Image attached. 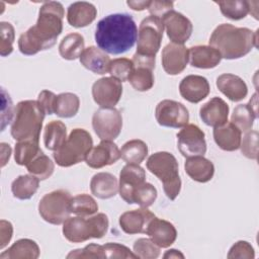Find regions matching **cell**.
<instances>
[{"label": "cell", "mask_w": 259, "mask_h": 259, "mask_svg": "<svg viewBox=\"0 0 259 259\" xmlns=\"http://www.w3.org/2000/svg\"><path fill=\"white\" fill-rule=\"evenodd\" d=\"M65 15L62 3L45 2L39 8L35 25L21 33L18 38V49L25 56H33L40 51L51 49L63 30Z\"/></svg>", "instance_id": "6da1fadb"}, {"label": "cell", "mask_w": 259, "mask_h": 259, "mask_svg": "<svg viewBox=\"0 0 259 259\" xmlns=\"http://www.w3.org/2000/svg\"><path fill=\"white\" fill-rule=\"evenodd\" d=\"M94 38L101 51L112 55L124 54L137 41V24L127 13L109 14L97 22Z\"/></svg>", "instance_id": "7a4b0ae2"}, {"label": "cell", "mask_w": 259, "mask_h": 259, "mask_svg": "<svg viewBox=\"0 0 259 259\" xmlns=\"http://www.w3.org/2000/svg\"><path fill=\"white\" fill-rule=\"evenodd\" d=\"M257 32L247 27H237L229 23L220 24L214 28L209 46L215 49L227 60L240 59L257 47Z\"/></svg>", "instance_id": "3957f363"}, {"label": "cell", "mask_w": 259, "mask_h": 259, "mask_svg": "<svg viewBox=\"0 0 259 259\" xmlns=\"http://www.w3.org/2000/svg\"><path fill=\"white\" fill-rule=\"evenodd\" d=\"M45 110L35 100H23L17 103L11 124V136L19 142L39 139L45 119Z\"/></svg>", "instance_id": "277c9868"}, {"label": "cell", "mask_w": 259, "mask_h": 259, "mask_svg": "<svg viewBox=\"0 0 259 259\" xmlns=\"http://www.w3.org/2000/svg\"><path fill=\"white\" fill-rule=\"evenodd\" d=\"M146 166L162 182L166 196L170 200H174L181 190V179L176 158L169 152H156L148 158Z\"/></svg>", "instance_id": "5b68a950"}, {"label": "cell", "mask_w": 259, "mask_h": 259, "mask_svg": "<svg viewBox=\"0 0 259 259\" xmlns=\"http://www.w3.org/2000/svg\"><path fill=\"white\" fill-rule=\"evenodd\" d=\"M109 222L105 213L99 212L88 219L85 217L68 218L63 223V235L72 243H82L89 239H100L108 230Z\"/></svg>", "instance_id": "8992f818"}, {"label": "cell", "mask_w": 259, "mask_h": 259, "mask_svg": "<svg viewBox=\"0 0 259 259\" xmlns=\"http://www.w3.org/2000/svg\"><path fill=\"white\" fill-rule=\"evenodd\" d=\"M91 135L84 128H74L63 146L54 152L53 157L57 165L71 167L84 161L93 148Z\"/></svg>", "instance_id": "52a82bcc"}, {"label": "cell", "mask_w": 259, "mask_h": 259, "mask_svg": "<svg viewBox=\"0 0 259 259\" xmlns=\"http://www.w3.org/2000/svg\"><path fill=\"white\" fill-rule=\"evenodd\" d=\"M71 201L72 196L67 190H54L39 200L38 213L47 223L61 225L70 217Z\"/></svg>", "instance_id": "ba28073f"}, {"label": "cell", "mask_w": 259, "mask_h": 259, "mask_svg": "<svg viewBox=\"0 0 259 259\" xmlns=\"http://www.w3.org/2000/svg\"><path fill=\"white\" fill-rule=\"evenodd\" d=\"M164 24L161 18L148 16L144 18L138 30L137 54L156 57L163 38Z\"/></svg>", "instance_id": "9c48e42d"}, {"label": "cell", "mask_w": 259, "mask_h": 259, "mask_svg": "<svg viewBox=\"0 0 259 259\" xmlns=\"http://www.w3.org/2000/svg\"><path fill=\"white\" fill-rule=\"evenodd\" d=\"M92 126L101 141L115 140L122 128L121 113L114 107H101L93 113Z\"/></svg>", "instance_id": "30bf717a"}, {"label": "cell", "mask_w": 259, "mask_h": 259, "mask_svg": "<svg viewBox=\"0 0 259 259\" xmlns=\"http://www.w3.org/2000/svg\"><path fill=\"white\" fill-rule=\"evenodd\" d=\"M177 148L182 156L189 158L203 156L206 153V142L203 131L193 123H187L177 133Z\"/></svg>", "instance_id": "8fae6325"}, {"label": "cell", "mask_w": 259, "mask_h": 259, "mask_svg": "<svg viewBox=\"0 0 259 259\" xmlns=\"http://www.w3.org/2000/svg\"><path fill=\"white\" fill-rule=\"evenodd\" d=\"M155 117L162 126L179 128L188 123L189 112L181 102L165 99L157 104Z\"/></svg>", "instance_id": "7c38bea8"}, {"label": "cell", "mask_w": 259, "mask_h": 259, "mask_svg": "<svg viewBox=\"0 0 259 259\" xmlns=\"http://www.w3.org/2000/svg\"><path fill=\"white\" fill-rule=\"evenodd\" d=\"M122 94L121 82L113 77H103L92 85V97L100 107H114Z\"/></svg>", "instance_id": "4fadbf2b"}, {"label": "cell", "mask_w": 259, "mask_h": 259, "mask_svg": "<svg viewBox=\"0 0 259 259\" xmlns=\"http://www.w3.org/2000/svg\"><path fill=\"white\" fill-rule=\"evenodd\" d=\"M162 21L172 42L183 45L189 39L193 26L191 21L182 13L173 9L162 17Z\"/></svg>", "instance_id": "5bb4252c"}, {"label": "cell", "mask_w": 259, "mask_h": 259, "mask_svg": "<svg viewBox=\"0 0 259 259\" xmlns=\"http://www.w3.org/2000/svg\"><path fill=\"white\" fill-rule=\"evenodd\" d=\"M146 180L145 170L138 164H126L119 173L118 192L120 197L128 204H133L135 189Z\"/></svg>", "instance_id": "9a60e30c"}, {"label": "cell", "mask_w": 259, "mask_h": 259, "mask_svg": "<svg viewBox=\"0 0 259 259\" xmlns=\"http://www.w3.org/2000/svg\"><path fill=\"white\" fill-rule=\"evenodd\" d=\"M161 59L163 69L168 75H178L187 66L189 52L183 45L170 42L164 47Z\"/></svg>", "instance_id": "2e32d148"}, {"label": "cell", "mask_w": 259, "mask_h": 259, "mask_svg": "<svg viewBox=\"0 0 259 259\" xmlns=\"http://www.w3.org/2000/svg\"><path fill=\"white\" fill-rule=\"evenodd\" d=\"M119 158L120 151L116 144L112 141L103 140L90 150L85 161L89 167L99 169L104 166L114 164Z\"/></svg>", "instance_id": "e0dca14e"}, {"label": "cell", "mask_w": 259, "mask_h": 259, "mask_svg": "<svg viewBox=\"0 0 259 259\" xmlns=\"http://www.w3.org/2000/svg\"><path fill=\"white\" fill-rule=\"evenodd\" d=\"M210 86L206 78L199 75H188L179 84L180 95L190 103H198L209 94Z\"/></svg>", "instance_id": "ac0fdd59"}, {"label": "cell", "mask_w": 259, "mask_h": 259, "mask_svg": "<svg viewBox=\"0 0 259 259\" xmlns=\"http://www.w3.org/2000/svg\"><path fill=\"white\" fill-rule=\"evenodd\" d=\"M156 215L148 209V207H142L139 209H133L123 212L118 220L121 230L130 235L146 233L149 223Z\"/></svg>", "instance_id": "d6986e66"}, {"label": "cell", "mask_w": 259, "mask_h": 259, "mask_svg": "<svg viewBox=\"0 0 259 259\" xmlns=\"http://www.w3.org/2000/svg\"><path fill=\"white\" fill-rule=\"evenodd\" d=\"M146 234L160 248L170 247L177 238V231L173 224L157 217L149 223Z\"/></svg>", "instance_id": "ffe728a7"}, {"label": "cell", "mask_w": 259, "mask_h": 259, "mask_svg": "<svg viewBox=\"0 0 259 259\" xmlns=\"http://www.w3.org/2000/svg\"><path fill=\"white\" fill-rule=\"evenodd\" d=\"M229 105L220 97H213L199 109V116L209 126H221L228 121Z\"/></svg>", "instance_id": "44dd1931"}, {"label": "cell", "mask_w": 259, "mask_h": 259, "mask_svg": "<svg viewBox=\"0 0 259 259\" xmlns=\"http://www.w3.org/2000/svg\"><path fill=\"white\" fill-rule=\"evenodd\" d=\"M218 89L231 101L243 100L248 94V87L245 81L234 74H222L217 78Z\"/></svg>", "instance_id": "7402d4cb"}, {"label": "cell", "mask_w": 259, "mask_h": 259, "mask_svg": "<svg viewBox=\"0 0 259 259\" xmlns=\"http://www.w3.org/2000/svg\"><path fill=\"white\" fill-rule=\"evenodd\" d=\"M97 16V9L92 3L79 1L69 5L67 10V20L69 24L76 28L85 27L91 24Z\"/></svg>", "instance_id": "603a6c76"}, {"label": "cell", "mask_w": 259, "mask_h": 259, "mask_svg": "<svg viewBox=\"0 0 259 259\" xmlns=\"http://www.w3.org/2000/svg\"><path fill=\"white\" fill-rule=\"evenodd\" d=\"M79 59L84 68L95 74L103 75L109 72L111 60L105 52L97 47L91 46L86 48Z\"/></svg>", "instance_id": "cb8c5ba5"}, {"label": "cell", "mask_w": 259, "mask_h": 259, "mask_svg": "<svg viewBox=\"0 0 259 259\" xmlns=\"http://www.w3.org/2000/svg\"><path fill=\"white\" fill-rule=\"evenodd\" d=\"M213 140L224 151L233 152L240 148L242 132L231 121H227L213 130Z\"/></svg>", "instance_id": "d4e9b609"}, {"label": "cell", "mask_w": 259, "mask_h": 259, "mask_svg": "<svg viewBox=\"0 0 259 259\" xmlns=\"http://www.w3.org/2000/svg\"><path fill=\"white\" fill-rule=\"evenodd\" d=\"M186 174L194 181L205 183L211 180L214 174V166L211 161L203 156H194L186 159L184 163Z\"/></svg>", "instance_id": "484cf974"}, {"label": "cell", "mask_w": 259, "mask_h": 259, "mask_svg": "<svg viewBox=\"0 0 259 259\" xmlns=\"http://www.w3.org/2000/svg\"><path fill=\"white\" fill-rule=\"evenodd\" d=\"M188 52L190 65L199 69H212L222 60L221 54L210 46H194Z\"/></svg>", "instance_id": "4316f807"}, {"label": "cell", "mask_w": 259, "mask_h": 259, "mask_svg": "<svg viewBox=\"0 0 259 259\" xmlns=\"http://www.w3.org/2000/svg\"><path fill=\"white\" fill-rule=\"evenodd\" d=\"M90 190L94 196L108 199L118 192V181L114 175L108 172H99L91 178Z\"/></svg>", "instance_id": "83f0119b"}, {"label": "cell", "mask_w": 259, "mask_h": 259, "mask_svg": "<svg viewBox=\"0 0 259 259\" xmlns=\"http://www.w3.org/2000/svg\"><path fill=\"white\" fill-rule=\"evenodd\" d=\"M39 254V247L33 240L19 239L0 254V259H36Z\"/></svg>", "instance_id": "f1b7e54d"}, {"label": "cell", "mask_w": 259, "mask_h": 259, "mask_svg": "<svg viewBox=\"0 0 259 259\" xmlns=\"http://www.w3.org/2000/svg\"><path fill=\"white\" fill-rule=\"evenodd\" d=\"M67 140V127L61 120H52L44 131V144L50 151L59 150Z\"/></svg>", "instance_id": "f546056e"}, {"label": "cell", "mask_w": 259, "mask_h": 259, "mask_svg": "<svg viewBox=\"0 0 259 259\" xmlns=\"http://www.w3.org/2000/svg\"><path fill=\"white\" fill-rule=\"evenodd\" d=\"M39 186V179L31 174H24L18 176L12 181L11 191L15 198L26 200L31 198L37 191Z\"/></svg>", "instance_id": "4dcf8cb0"}, {"label": "cell", "mask_w": 259, "mask_h": 259, "mask_svg": "<svg viewBox=\"0 0 259 259\" xmlns=\"http://www.w3.org/2000/svg\"><path fill=\"white\" fill-rule=\"evenodd\" d=\"M85 41L82 34L72 32L67 34L59 45V53L65 60L73 61L80 58L85 50Z\"/></svg>", "instance_id": "1f68e13d"}, {"label": "cell", "mask_w": 259, "mask_h": 259, "mask_svg": "<svg viewBox=\"0 0 259 259\" xmlns=\"http://www.w3.org/2000/svg\"><path fill=\"white\" fill-rule=\"evenodd\" d=\"M153 68L145 65H134V70L128 76L127 81L138 91L150 90L155 83Z\"/></svg>", "instance_id": "d6a6232c"}, {"label": "cell", "mask_w": 259, "mask_h": 259, "mask_svg": "<svg viewBox=\"0 0 259 259\" xmlns=\"http://www.w3.org/2000/svg\"><path fill=\"white\" fill-rule=\"evenodd\" d=\"M148 146L142 140H131L120 150V158L127 164L140 165L148 156Z\"/></svg>", "instance_id": "836d02e7"}, {"label": "cell", "mask_w": 259, "mask_h": 259, "mask_svg": "<svg viewBox=\"0 0 259 259\" xmlns=\"http://www.w3.org/2000/svg\"><path fill=\"white\" fill-rule=\"evenodd\" d=\"M80 107L79 97L71 92H65L57 95L55 102V114L64 118L75 116Z\"/></svg>", "instance_id": "e575fe53"}, {"label": "cell", "mask_w": 259, "mask_h": 259, "mask_svg": "<svg viewBox=\"0 0 259 259\" xmlns=\"http://www.w3.org/2000/svg\"><path fill=\"white\" fill-rule=\"evenodd\" d=\"M38 142L39 139L17 142L14 148V160L16 164L26 166L29 162H31L41 152Z\"/></svg>", "instance_id": "d590c367"}, {"label": "cell", "mask_w": 259, "mask_h": 259, "mask_svg": "<svg viewBox=\"0 0 259 259\" xmlns=\"http://www.w3.org/2000/svg\"><path fill=\"white\" fill-rule=\"evenodd\" d=\"M258 117V114L247 104H239L235 107L232 116L231 122L234 123L241 132L251 131L255 118Z\"/></svg>", "instance_id": "8d00e7d4"}, {"label": "cell", "mask_w": 259, "mask_h": 259, "mask_svg": "<svg viewBox=\"0 0 259 259\" xmlns=\"http://www.w3.org/2000/svg\"><path fill=\"white\" fill-rule=\"evenodd\" d=\"M220 6L222 14L231 20H240L247 16L251 9V3L243 0L214 1Z\"/></svg>", "instance_id": "74e56055"}, {"label": "cell", "mask_w": 259, "mask_h": 259, "mask_svg": "<svg viewBox=\"0 0 259 259\" xmlns=\"http://www.w3.org/2000/svg\"><path fill=\"white\" fill-rule=\"evenodd\" d=\"M26 168L31 175L35 176L39 180H46L54 173L55 165L54 162L41 151L31 162L26 165Z\"/></svg>", "instance_id": "f35d334b"}, {"label": "cell", "mask_w": 259, "mask_h": 259, "mask_svg": "<svg viewBox=\"0 0 259 259\" xmlns=\"http://www.w3.org/2000/svg\"><path fill=\"white\" fill-rule=\"evenodd\" d=\"M97 210L98 204L92 196L82 193L72 197L71 212L80 217H88L94 214Z\"/></svg>", "instance_id": "ab89813d"}, {"label": "cell", "mask_w": 259, "mask_h": 259, "mask_svg": "<svg viewBox=\"0 0 259 259\" xmlns=\"http://www.w3.org/2000/svg\"><path fill=\"white\" fill-rule=\"evenodd\" d=\"M157 194L158 192L154 185L145 181L135 189L133 203L139 204L141 207H149L155 202Z\"/></svg>", "instance_id": "60d3db41"}, {"label": "cell", "mask_w": 259, "mask_h": 259, "mask_svg": "<svg viewBox=\"0 0 259 259\" xmlns=\"http://www.w3.org/2000/svg\"><path fill=\"white\" fill-rule=\"evenodd\" d=\"M134 70V63L126 58H117L110 62L109 74L120 82L126 81Z\"/></svg>", "instance_id": "b9f144b4"}, {"label": "cell", "mask_w": 259, "mask_h": 259, "mask_svg": "<svg viewBox=\"0 0 259 259\" xmlns=\"http://www.w3.org/2000/svg\"><path fill=\"white\" fill-rule=\"evenodd\" d=\"M134 253L141 259H156L160 255V247L151 239L140 238L134 243Z\"/></svg>", "instance_id": "7bdbcfd3"}, {"label": "cell", "mask_w": 259, "mask_h": 259, "mask_svg": "<svg viewBox=\"0 0 259 259\" xmlns=\"http://www.w3.org/2000/svg\"><path fill=\"white\" fill-rule=\"evenodd\" d=\"M0 54L2 57L10 55L13 51V42L15 37L14 27L6 21L0 22Z\"/></svg>", "instance_id": "ee69618b"}, {"label": "cell", "mask_w": 259, "mask_h": 259, "mask_svg": "<svg viewBox=\"0 0 259 259\" xmlns=\"http://www.w3.org/2000/svg\"><path fill=\"white\" fill-rule=\"evenodd\" d=\"M242 154L253 160H257L258 158V132L257 131H249L246 132L243 140H241L240 144Z\"/></svg>", "instance_id": "f6af8a7d"}, {"label": "cell", "mask_w": 259, "mask_h": 259, "mask_svg": "<svg viewBox=\"0 0 259 259\" xmlns=\"http://www.w3.org/2000/svg\"><path fill=\"white\" fill-rule=\"evenodd\" d=\"M105 258H123V259H137L138 256L132 252L126 246L118 243H106L102 245Z\"/></svg>", "instance_id": "bcb514c9"}, {"label": "cell", "mask_w": 259, "mask_h": 259, "mask_svg": "<svg viewBox=\"0 0 259 259\" xmlns=\"http://www.w3.org/2000/svg\"><path fill=\"white\" fill-rule=\"evenodd\" d=\"M67 258H105L103 247L98 244H89L83 249H76L71 251Z\"/></svg>", "instance_id": "7dc6e473"}, {"label": "cell", "mask_w": 259, "mask_h": 259, "mask_svg": "<svg viewBox=\"0 0 259 259\" xmlns=\"http://www.w3.org/2000/svg\"><path fill=\"white\" fill-rule=\"evenodd\" d=\"M227 257L229 259H236V258L253 259L255 257V251L249 242L238 241L231 247Z\"/></svg>", "instance_id": "c3c4849f"}, {"label": "cell", "mask_w": 259, "mask_h": 259, "mask_svg": "<svg viewBox=\"0 0 259 259\" xmlns=\"http://www.w3.org/2000/svg\"><path fill=\"white\" fill-rule=\"evenodd\" d=\"M174 3L172 1H150L148 10L152 16L161 18L168 13L169 11L173 10Z\"/></svg>", "instance_id": "681fc988"}, {"label": "cell", "mask_w": 259, "mask_h": 259, "mask_svg": "<svg viewBox=\"0 0 259 259\" xmlns=\"http://www.w3.org/2000/svg\"><path fill=\"white\" fill-rule=\"evenodd\" d=\"M57 95L49 90H42L37 96V102L47 114L55 113V102Z\"/></svg>", "instance_id": "f907efd6"}, {"label": "cell", "mask_w": 259, "mask_h": 259, "mask_svg": "<svg viewBox=\"0 0 259 259\" xmlns=\"http://www.w3.org/2000/svg\"><path fill=\"white\" fill-rule=\"evenodd\" d=\"M13 117V104L9 94H6L5 90L2 89V130L4 131L7 123L12 120Z\"/></svg>", "instance_id": "816d5d0a"}, {"label": "cell", "mask_w": 259, "mask_h": 259, "mask_svg": "<svg viewBox=\"0 0 259 259\" xmlns=\"http://www.w3.org/2000/svg\"><path fill=\"white\" fill-rule=\"evenodd\" d=\"M13 227L10 222L1 220L0 222V249H3L11 240Z\"/></svg>", "instance_id": "f5cc1de1"}, {"label": "cell", "mask_w": 259, "mask_h": 259, "mask_svg": "<svg viewBox=\"0 0 259 259\" xmlns=\"http://www.w3.org/2000/svg\"><path fill=\"white\" fill-rule=\"evenodd\" d=\"M0 146H1V153H2V155H1V159H2L1 167H4L6 165V163L9 161V158H10V155H11V148L6 143H1Z\"/></svg>", "instance_id": "db71d44e"}, {"label": "cell", "mask_w": 259, "mask_h": 259, "mask_svg": "<svg viewBox=\"0 0 259 259\" xmlns=\"http://www.w3.org/2000/svg\"><path fill=\"white\" fill-rule=\"evenodd\" d=\"M126 4L136 11H142L148 9L150 1H127Z\"/></svg>", "instance_id": "11a10c76"}, {"label": "cell", "mask_w": 259, "mask_h": 259, "mask_svg": "<svg viewBox=\"0 0 259 259\" xmlns=\"http://www.w3.org/2000/svg\"><path fill=\"white\" fill-rule=\"evenodd\" d=\"M163 258H165V259H167V258H175V259H177V258H181V259H183L184 258V255L179 251V250H176V249H170V250H168L164 255H163Z\"/></svg>", "instance_id": "9f6ffc18"}]
</instances>
